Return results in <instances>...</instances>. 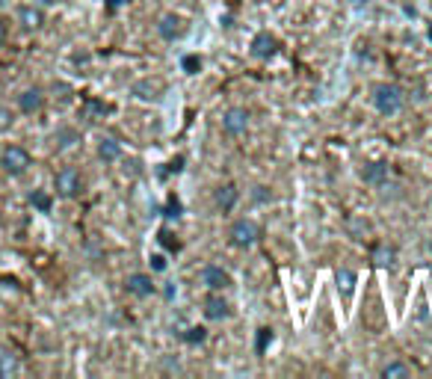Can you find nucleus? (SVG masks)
I'll return each mask as SVG.
<instances>
[{"mask_svg": "<svg viewBox=\"0 0 432 379\" xmlns=\"http://www.w3.org/2000/svg\"><path fill=\"white\" fill-rule=\"evenodd\" d=\"M231 315H234V308H231V302L222 296V290H210V296L205 300V317L208 320H228Z\"/></svg>", "mask_w": 432, "mask_h": 379, "instance_id": "6e6552de", "label": "nucleus"}, {"mask_svg": "<svg viewBox=\"0 0 432 379\" xmlns=\"http://www.w3.org/2000/svg\"><path fill=\"white\" fill-rule=\"evenodd\" d=\"M181 213H184V205H181V199H178V196H169V199H166V208H163V217L166 220H178Z\"/></svg>", "mask_w": 432, "mask_h": 379, "instance_id": "393cba45", "label": "nucleus"}, {"mask_svg": "<svg viewBox=\"0 0 432 379\" xmlns=\"http://www.w3.org/2000/svg\"><path fill=\"white\" fill-rule=\"evenodd\" d=\"M30 166H33V157H30V152L24 145H4V152H0V169H4L6 175L18 178Z\"/></svg>", "mask_w": 432, "mask_h": 379, "instance_id": "f03ea898", "label": "nucleus"}, {"mask_svg": "<svg viewBox=\"0 0 432 379\" xmlns=\"http://www.w3.org/2000/svg\"><path fill=\"white\" fill-rule=\"evenodd\" d=\"M370 261L376 264V267H382V270H391L394 264H397V246H391V243H379L376 249H373V255H370Z\"/></svg>", "mask_w": 432, "mask_h": 379, "instance_id": "2eb2a0df", "label": "nucleus"}, {"mask_svg": "<svg viewBox=\"0 0 432 379\" xmlns=\"http://www.w3.org/2000/svg\"><path fill=\"white\" fill-rule=\"evenodd\" d=\"M18 373H21V358L15 353H9V350H4L0 353V379H12Z\"/></svg>", "mask_w": 432, "mask_h": 379, "instance_id": "dca6fc26", "label": "nucleus"}, {"mask_svg": "<svg viewBox=\"0 0 432 379\" xmlns=\"http://www.w3.org/2000/svg\"><path fill=\"white\" fill-rule=\"evenodd\" d=\"M125 290L130 296H140V300H148V296H154L157 293V285H154V278L152 273H130L125 278Z\"/></svg>", "mask_w": 432, "mask_h": 379, "instance_id": "423d86ee", "label": "nucleus"}, {"mask_svg": "<svg viewBox=\"0 0 432 379\" xmlns=\"http://www.w3.org/2000/svg\"><path fill=\"white\" fill-rule=\"evenodd\" d=\"M356 282H358V276H356L350 267H341V270L335 273V285H338V290H341L343 296H353Z\"/></svg>", "mask_w": 432, "mask_h": 379, "instance_id": "a211bd4d", "label": "nucleus"}, {"mask_svg": "<svg viewBox=\"0 0 432 379\" xmlns=\"http://www.w3.org/2000/svg\"><path fill=\"white\" fill-rule=\"evenodd\" d=\"M12 128V110L9 107H0V130Z\"/></svg>", "mask_w": 432, "mask_h": 379, "instance_id": "c85d7f7f", "label": "nucleus"}, {"mask_svg": "<svg viewBox=\"0 0 432 379\" xmlns=\"http://www.w3.org/2000/svg\"><path fill=\"white\" fill-rule=\"evenodd\" d=\"M202 57H198V54H187V57H181V72H184V74H198V72H202Z\"/></svg>", "mask_w": 432, "mask_h": 379, "instance_id": "b1692460", "label": "nucleus"}, {"mask_svg": "<svg viewBox=\"0 0 432 379\" xmlns=\"http://www.w3.org/2000/svg\"><path fill=\"white\" fill-rule=\"evenodd\" d=\"M42 107H45V92L39 86H30L18 95V110L24 113V116H36Z\"/></svg>", "mask_w": 432, "mask_h": 379, "instance_id": "f8f14e48", "label": "nucleus"}, {"mask_svg": "<svg viewBox=\"0 0 432 379\" xmlns=\"http://www.w3.org/2000/svg\"><path fill=\"white\" fill-rule=\"evenodd\" d=\"M54 190L57 196H62V199H74V196L83 190V178L74 166H62L57 175H54Z\"/></svg>", "mask_w": 432, "mask_h": 379, "instance_id": "39448f33", "label": "nucleus"}, {"mask_svg": "<svg viewBox=\"0 0 432 379\" xmlns=\"http://www.w3.org/2000/svg\"><path fill=\"white\" fill-rule=\"evenodd\" d=\"M278 51H281V42L273 36L270 30H261V33H255V36H252V45H249V54H252L255 60H261V62H270V60H275V57H278Z\"/></svg>", "mask_w": 432, "mask_h": 379, "instance_id": "7ed1b4c3", "label": "nucleus"}, {"mask_svg": "<svg viewBox=\"0 0 432 379\" xmlns=\"http://www.w3.org/2000/svg\"><path fill=\"white\" fill-rule=\"evenodd\" d=\"M181 338H184L187 344H193V347H195V344H205V341H208V329H205V326H190Z\"/></svg>", "mask_w": 432, "mask_h": 379, "instance_id": "a878e982", "label": "nucleus"}, {"mask_svg": "<svg viewBox=\"0 0 432 379\" xmlns=\"http://www.w3.org/2000/svg\"><path fill=\"white\" fill-rule=\"evenodd\" d=\"M370 4H373V0H350V6H353V9H368Z\"/></svg>", "mask_w": 432, "mask_h": 379, "instance_id": "72a5a7b5", "label": "nucleus"}, {"mask_svg": "<svg viewBox=\"0 0 432 379\" xmlns=\"http://www.w3.org/2000/svg\"><path fill=\"white\" fill-rule=\"evenodd\" d=\"M403 104H406V98H403L400 86H394V84H376L373 86V107H376L379 116L391 119L403 110Z\"/></svg>", "mask_w": 432, "mask_h": 379, "instance_id": "f257e3e1", "label": "nucleus"}, {"mask_svg": "<svg viewBox=\"0 0 432 379\" xmlns=\"http://www.w3.org/2000/svg\"><path fill=\"white\" fill-rule=\"evenodd\" d=\"M157 33H160L163 42H175V39H181L187 33V24H184V18H181V15L166 12L163 18L157 21Z\"/></svg>", "mask_w": 432, "mask_h": 379, "instance_id": "9d476101", "label": "nucleus"}, {"mask_svg": "<svg viewBox=\"0 0 432 379\" xmlns=\"http://www.w3.org/2000/svg\"><path fill=\"white\" fill-rule=\"evenodd\" d=\"M54 140H57V148H59V152H65V148H74V145L80 142V134H77L74 128H59Z\"/></svg>", "mask_w": 432, "mask_h": 379, "instance_id": "aec40b11", "label": "nucleus"}, {"mask_svg": "<svg viewBox=\"0 0 432 379\" xmlns=\"http://www.w3.org/2000/svg\"><path fill=\"white\" fill-rule=\"evenodd\" d=\"M157 240H160V243H163V246H166V249H169V252H178V249H181V243L172 237V232H166V228H163V232L157 234Z\"/></svg>", "mask_w": 432, "mask_h": 379, "instance_id": "bb28decb", "label": "nucleus"}, {"mask_svg": "<svg viewBox=\"0 0 432 379\" xmlns=\"http://www.w3.org/2000/svg\"><path fill=\"white\" fill-rule=\"evenodd\" d=\"M6 36H9V27H6V21H4V18H0V47L6 45Z\"/></svg>", "mask_w": 432, "mask_h": 379, "instance_id": "2f4dec72", "label": "nucleus"}, {"mask_svg": "<svg viewBox=\"0 0 432 379\" xmlns=\"http://www.w3.org/2000/svg\"><path fill=\"white\" fill-rule=\"evenodd\" d=\"M98 157H101L104 163H115L122 157V145L119 140H113V137H104L101 142H98Z\"/></svg>", "mask_w": 432, "mask_h": 379, "instance_id": "f3484780", "label": "nucleus"}, {"mask_svg": "<svg viewBox=\"0 0 432 379\" xmlns=\"http://www.w3.org/2000/svg\"><path fill=\"white\" fill-rule=\"evenodd\" d=\"M148 264H152V273H166V267H169V261H166V255H152L148 258Z\"/></svg>", "mask_w": 432, "mask_h": 379, "instance_id": "cd10ccee", "label": "nucleus"}, {"mask_svg": "<svg viewBox=\"0 0 432 379\" xmlns=\"http://www.w3.org/2000/svg\"><path fill=\"white\" fill-rule=\"evenodd\" d=\"M42 4H54V0H42Z\"/></svg>", "mask_w": 432, "mask_h": 379, "instance_id": "f704fd0d", "label": "nucleus"}, {"mask_svg": "<svg viewBox=\"0 0 432 379\" xmlns=\"http://www.w3.org/2000/svg\"><path fill=\"white\" fill-rule=\"evenodd\" d=\"M222 130H225L228 137L246 134V130H249V110H243V107H228L222 113Z\"/></svg>", "mask_w": 432, "mask_h": 379, "instance_id": "0eeeda50", "label": "nucleus"}, {"mask_svg": "<svg viewBox=\"0 0 432 379\" xmlns=\"http://www.w3.org/2000/svg\"><path fill=\"white\" fill-rule=\"evenodd\" d=\"M228 237H231V246H237V249H249V246H255L258 237H261V228L255 220H237L234 225L228 228Z\"/></svg>", "mask_w": 432, "mask_h": 379, "instance_id": "20e7f679", "label": "nucleus"}, {"mask_svg": "<svg viewBox=\"0 0 432 379\" xmlns=\"http://www.w3.org/2000/svg\"><path fill=\"white\" fill-rule=\"evenodd\" d=\"M184 169V157H175L172 163H169V172H181Z\"/></svg>", "mask_w": 432, "mask_h": 379, "instance_id": "473e14b6", "label": "nucleus"}, {"mask_svg": "<svg viewBox=\"0 0 432 379\" xmlns=\"http://www.w3.org/2000/svg\"><path fill=\"white\" fill-rule=\"evenodd\" d=\"M18 24H21V30H27V33L42 30V27H45V9L36 6V4L21 6V9H18Z\"/></svg>", "mask_w": 432, "mask_h": 379, "instance_id": "9b49d317", "label": "nucleus"}, {"mask_svg": "<svg viewBox=\"0 0 432 379\" xmlns=\"http://www.w3.org/2000/svg\"><path fill=\"white\" fill-rule=\"evenodd\" d=\"M30 205L36 208L39 213H51V208H54V199H51V196H47L45 190H33V193H30Z\"/></svg>", "mask_w": 432, "mask_h": 379, "instance_id": "412c9836", "label": "nucleus"}, {"mask_svg": "<svg viewBox=\"0 0 432 379\" xmlns=\"http://www.w3.org/2000/svg\"><path fill=\"white\" fill-rule=\"evenodd\" d=\"M157 84H152V80H140V84H134V89H130V92H134L137 98H140V101H157Z\"/></svg>", "mask_w": 432, "mask_h": 379, "instance_id": "6ab92c4d", "label": "nucleus"}, {"mask_svg": "<svg viewBox=\"0 0 432 379\" xmlns=\"http://www.w3.org/2000/svg\"><path fill=\"white\" fill-rule=\"evenodd\" d=\"M237 202H240V190L234 187V184H222V187H216V193H213V205L220 208L222 213H231L237 208Z\"/></svg>", "mask_w": 432, "mask_h": 379, "instance_id": "4468645a", "label": "nucleus"}, {"mask_svg": "<svg viewBox=\"0 0 432 379\" xmlns=\"http://www.w3.org/2000/svg\"><path fill=\"white\" fill-rule=\"evenodd\" d=\"M361 181L364 184H373V187H382L388 181V163H382V160H368L361 166Z\"/></svg>", "mask_w": 432, "mask_h": 379, "instance_id": "ddd939ff", "label": "nucleus"}, {"mask_svg": "<svg viewBox=\"0 0 432 379\" xmlns=\"http://www.w3.org/2000/svg\"><path fill=\"white\" fill-rule=\"evenodd\" d=\"M273 341H275V332H273V329H270V326H261V329H258V338H255V353L263 356V353L270 350Z\"/></svg>", "mask_w": 432, "mask_h": 379, "instance_id": "4be33fe9", "label": "nucleus"}, {"mask_svg": "<svg viewBox=\"0 0 432 379\" xmlns=\"http://www.w3.org/2000/svg\"><path fill=\"white\" fill-rule=\"evenodd\" d=\"M409 373H411V370H409V365H403V361H388V365L379 370L382 379H397V376L403 379V376H409Z\"/></svg>", "mask_w": 432, "mask_h": 379, "instance_id": "5701e85b", "label": "nucleus"}, {"mask_svg": "<svg viewBox=\"0 0 432 379\" xmlns=\"http://www.w3.org/2000/svg\"><path fill=\"white\" fill-rule=\"evenodd\" d=\"M202 282L210 290H228V288H234V278H231V273L225 267H220V264H208V267L202 270Z\"/></svg>", "mask_w": 432, "mask_h": 379, "instance_id": "1a4fd4ad", "label": "nucleus"}, {"mask_svg": "<svg viewBox=\"0 0 432 379\" xmlns=\"http://www.w3.org/2000/svg\"><path fill=\"white\" fill-rule=\"evenodd\" d=\"M273 196L267 193V187H255V202H270Z\"/></svg>", "mask_w": 432, "mask_h": 379, "instance_id": "c756f323", "label": "nucleus"}, {"mask_svg": "<svg viewBox=\"0 0 432 379\" xmlns=\"http://www.w3.org/2000/svg\"><path fill=\"white\" fill-rule=\"evenodd\" d=\"M163 296H166V300H175V296H178V285H175V282H169V285L163 288Z\"/></svg>", "mask_w": 432, "mask_h": 379, "instance_id": "7c9ffc66", "label": "nucleus"}]
</instances>
